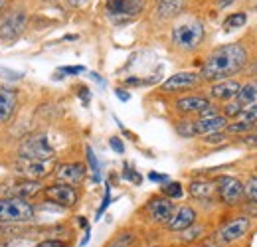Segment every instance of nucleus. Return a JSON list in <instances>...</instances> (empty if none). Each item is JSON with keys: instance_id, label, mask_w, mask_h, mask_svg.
Listing matches in <instances>:
<instances>
[{"instance_id": "nucleus-2", "label": "nucleus", "mask_w": 257, "mask_h": 247, "mask_svg": "<svg viewBox=\"0 0 257 247\" xmlns=\"http://www.w3.org/2000/svg\"><path fill=\"white\" fill-rule=\"evenodd\" d=\"M206 38V30H204V24L192 20V22H184V24H178L174 26L172 30V42L176 48L180 50H196Z\"/></svg>"}, {"instance_id": "nucleus-41", "label": "nucleus", "mask_w": 257, "mask_h": 247, "mask_svg": "<svg viewBox=\"0 0 257 247\" xmlns=\"http://www.w3.org/2000/svg\"><path fill=\"white\" fill-rule=\"evenodd\" d=\"M79 97L83 99V103H89V91H87V87H79Z\"/></svg>"}, {"instance_id": "nucleus-30", "label": "nucleus", "mask_w": 257, "mask_h": 247, "mask_svg": "<svg viewBox=\"0 0 257 247\" xmlns=\"http://www.w3.org/2000/svg\"><path fill=\"white\" fill-rule=\"evenodd\" d=\"M243 109V105H239L237 101H233V103H227L224 107V117L225 119H233V117H237L239 115V111Z\"/></svg>"}, {"instance_id": "nucleus-1", "label": "nucleus", "mask_w": 257, "mask_h": 247, "mask_svg": "<svg viewBox=\"0 0 257 247\" xmlns=\"http://www.w3.org/2000/svg\"><path fill=\"white\" fill-rule=\"evenodd\" d=\"M247 63V52L241 44H225L216 48L202 65L200 77L206 81H224L239 73Z\"/></svg>"}, {"instance_id": "nucleus-23", "label": "nucleus", "mask_w": 257, "mask_h": 247, "mask_svg": "<svg viewBox=\"0 0 257 247\" xmlns=\"http://www.w3.org/2000/svg\"><path fill=\"white\" fill-rule=\"evenodd\" d=\"M237 121H241V123H251L255 125L257 123V103H251V105H245L241 111H239V115L235 117Z\"/></svg>"}, {"instance_id": "nucleus-48", "label": "nucleus", "mask_w": 257, "mask_h": 247, "mask_svg": "<svg viewBox=\"0 0 257 247\" xmlns=\"http://www.w3.org/2000/svg\"><path fill=\"white\" fill-rule=\"evenodd\" d=\"M200 247H212V245H200Z\"/></svg>"}, {"instance_id": "nucleus-19", "label": "nucleus", "mask_w": 257, "mask_h": 247, "mask_svg": "<svg viewBox=\"0 0 257 247\" xmlns=\"http://www.w3.org/2000/svg\"><path fill=\"white\" fill-rule=\"evenodd\" d=\"M239 83L233 81V79H224V81H216L212 87H210V95L214 99H222V101H227V99H233L237 91H239Z\"/></svg>"}, {"instance_id": "nucleus-11", "label": "nucleus", "mask_w": 257, "mask_h": 247, "mask_svg": "<svg viewBox=\"0 0 257 247\" xmlns=\"http://www.w3.org/2000/svg\"><path fill=\"white\" fill-rule=\"evenodd\" d=\"M249 229V219L247 217H237V219H231L229 223H225L224 227H220L218 231V239L222 243H233L237 239H241Z\"/></svg>"}, {"instance_id": "nucleus-10", "label": "nucleus", "mask_w": 257, "mask_h": 247, "mask_svg": "<svg viewBox=\"0 0 257 247\" xmlns=\"http://www.w3.org/2000/svg\"><path fill=\"white\" fill-rule=\"evenodd\" d=\"M200 81H202L200 73H194V71H180V73H174L172 77H168L161 85V89L164 93L182 91V89H190L194 85H198Z\"/></svg>"}, {"instance_id": "nucleus-33", "label": "nucleus", "mask_w": 257, "mask_h": 247, "mask_svg": "<svg viewBox=\"0 0 257 247\" xmlns=\"http://www.w3.org/2000/svg\"><path fill=\"white\" fill-rule=\"evenodd\" d=\"M109 147H111L117 155H123V153H125V145H123V141H121L119 137H111V139H109Z\"/></svg>"}, {"instance_id": "nucleus-35", "label": "nucleus", "mask_w": 257, "mask_h": 247, "mask_svg": "<svg viewBox=\"0 0 257 247\" xmlns=\"http://www.w3.org/2000/svg\"><path fill=\"white\" fill-rule=\"evenodd\" d=\"M109 204H111V188L107 186V188H105V198H103V204H101V208L97 210V216H95L97 219L103 216V212L107 210V206H109Z\"/></svg>"}, {"instance_id": "nucleus-40", "label": "nucleus", "mask_w": 257, "mask_h": 247, "mask_svg": "<svg viewBox=\"0 0 257 247\" xmlns=\"http://www.w3.org/2000/svg\"><path fill=\"white\" fill-rule=\"evenodd\" d=\"M245 145H249V147H257V133L255 135H247V137H243L241 139Z\"/></svg>"}, {"instance_id": "nucleus-39", "label": "nucleus", "mask_w": 257, "mask_h": 247, "mask_svg": "<svg viewBox=\"0 0 257 247\" xmlns=\"http://www.w3.org/2000/svg\"><path fill=\"white\" fill-rule=\"evenodd\" d=\"M149 178H151L153 182H168V176H166V174H159V172H151Z\"/></svg>"}, {"instance_id": "nucleus-3", "label": "nucleus", "mask_w": 257, "mask_h": 247, "mask_svg": "<svg viewBox=\"0 0 257 247\" xmlns=\"http://www.w3.org/2000/svg\"><path fill=\"white\" fill-rule=\"evenodd\" d=\"M34 217V208L20 198H2L0 200V223H22Z\"/></svg>"}, {"instance_id": "nucleus-32", "label": "nucleus", "mask_w": 257, "mask_h": 247, "mask_svg": "<svg viewBox=\"0 0 257 247\" xmlns=\"http://www.w3.org/2000/svg\"><path fill=\"white\" fill-rule=\"evenodd\" d=\"M131 243H133V235H128V233H123V235H119L113 243L109 247H131Z\"/></svg>"}, {"instance_id": "nucleus-4", "label": "nucleus", "mask_w": 257, "mask_h": 247, "mask_svg": "<svg viewBox=\"0 0 257 247\" xmlns=\"http://www.w3.org/2000/svg\"><path fill=\"white\" fill-rule=\"evenodd\" d=\"M26 24H28V16L24 10H12L8 14L2 16L0 20V40L12 44L14 40H18L24 30H26Z\"/></svg>"}, {"instance_id": "nucleus-13", "label": "nucleus", "mask_w": 257, "mask_h": 247, "mask_svg": "<svg viewBox=\"0 0 257 247\" xmlns=\"http://www.w3.org/2000/svg\"><path fill=\"white\" fill-rule=\"evenodd\" d=\"M147 212H149V216L153 217L155 221H159V223H168L172 214H174V204H172L168 198H153V200L147 204Z\"/></svg>"}, {"instance_id": "nucleus-20", "label": "nucleus", "mask_w": 257, "mask_h": 247, "mask_svg": "<svg viewBox=\"0 0 257 247\" xmlns=\"http://www.w3.org/2000/svg\"><path fill=\"white\" fill-rule=\"evenodd\" d=\"M190 194L198 200H210L216 194V182L210 180H194L190 184Z\"/></svg>"}, {"instance_id": "nucleus-45", "label": "nucleus", "mask_w": 257, "mask_h": 247, "mask_svg": "<svg viewBox=\"0 0 257 247\" xmlns=\"http://www.w3.org/2000/svg\"><path fill=\"white\" fill-rule=\"evenodd\" d=\"M8 2H10V0H0V14H4V12H6V6H8Z\"/></svg>"}, {"instance_id": "nucleus-8", "label": "nucleus", "mask_w": 257, "mask_h": 247, "mask_svg": "<svg viewBox=\"0 0 257 247\" xmlns=\"http://www.w3.org/2000/svg\"><path fill=\"white\" fill-rule=\"evenodd\" d=\"M176 109L180 113H198L200 117H206V115H214L216 111L212 109L210 101L206 97H200V95H188V97H182L176 101Z\"/></svg>"}, {"instance_id": "nucleus-21", "label": "nucleus", "mask_w": 257, "mask_h": 247, "mask_svg": "<svg viewBox=\"0 0 257 247\" xmlns=\"http://www.w3.org/2000/svg\"><path fill=\"white\" fill-rule=\"evenodd\" d=\"M186 0H159V16L161 18H174L182 12Z\"/></svg>"}, {"instance_id": "nucleus-34", "label": "nucleus", "mask_w": 257, "mask_h": 247, "mask_svg": "<svg viewBox=\"0 0 257 247\" xmlns=\"http://www.w3.org/2000/svg\"><path fill=\"white\" fill-rule=\"evenodd\" d=\"M123 176H125L127 180H131V182H135V184H141V174H137L135 170H131L128 164L123 166Z\"/></svg>"}, {"instance_id": "nucleus-12", "label": "nucleus", "mask_w": 257, "mask_h": 247, "mask_svg": "<svg viewBox=\"0 0 257 247\" xmlns=\"http://www.w3.org/2000/svg\"><path fill=\"white\" fill-rule=\"evenodd\" d=\"M56 178L62 184L75 186L79 182H83L85 178V166L81 162H67V164H60L56 168Z\"/></svg>"}, {"instance_id": "nucleus-38", "label": "nucleus", "mask_w": 257, "mask_h": 247, "mask_svg": "<svg viewBox=\"0 0 257 247\" xmlns=\"http://www.w3.org/2000/svg\"><path fill=\"white\" fill-rule=\"evenodd\" d=\"M36 247H65V243L58 241V239H46V241H40Z\"/></svg>"}, {"instance_id": "nucleus-46", "label": "nucleus", "mask_w": 257, "mask_h": 247, "mask_svg": "<svg viewBox=\"0 0 257 247\" xmlns=\"http://www.w3.org/2000/svg\"><path fill=\"white\" fill-rule=\"evenodd\" d=\"M89 75H91V79H95L97 83H101V85H105V81H103V79H101V77H99V75H97L95 71H93V73H89Z\"/></svg>"}, {"instance_id": "nucleus-7", "label": "nucleus", "mask_w": 257, "mask_h": 247, "mask_svg": "<svg viewBox=\"0 0 257 247\" xmlns=\"http://www.w3.org/2000/svg\"><path fill=\"white\" fill-rule=\"evenodd\" d=\"M216 192H218V196L222 198L224 204H235L245 194L243 184L235 176H220L216 180Z\"/></svg>"}, {"instance_id": "nucleus-15", "label": "nucleus", "mask_w": 257, "mask_h": 247, "mask_svg": "<svg viewBox=\"0 0 257 247\" xmlns=\"http://www.w3.org/2000/svg\"><path fill=\"white\" fill-rule=\"evenodd\" d=\"M225 125H227V119L224 115L214 113V115H206V117H200L198 121H194V131H196V135L206 137V135L224 131Z\"/></svg>"}, {"instance_id": "nucleus-43", "label": "nucleus", "mask_w": 257, "mask_h": 247, "mask_svg": "<svg viewBox=\"0 0 257 247\" xmlns=\"http://www.w3.org/2000/svg\"><path fill=\"white\" fill-rule=\"evenodd\" d=\"M71 6H75V8H81V6H85L89 0H67Z\"/></svg>"}, {"instance_id": "nucleus-44", "label": "nucleus", "mask_w": 257, "mask_h": 247, "mask_svg": "<svg viewBox=\"0 0 257 247\" xmlns=\"http://www.w3.org/2000/svg\"><path fill=\"white\" fill-rule=\"evenodd\" d=\"M231 2H235V0H216V4H218V8H225V6H229Z\"/></svg>"}, {"instance_id": "nucleus-14", "label": "nucleus", "mask_w": 257, "mask_h": 247, "mask_svg": "<svg viewBox=\"0 0 257 247\" xmlns=\"http://www.w3.org/2000/svg\"><path fill=\"white\" fill-rule=\"evenodd\" d=\"M16 172L30 178V180H40L50 172V164H48V160H28V158H24L16 164Z\"/></svg>"}, {"instance_id": "nucleus-26", "label": "nucleus", "mask_w": 257, "mask_h": 247, "mask_svg": "<svg viewBox=\"0 0 257 247\" xmlns=\"http://www.w3.org/2000/svg\"><path fill=\"white\" fill-rule=\"evenodd\" d=\"M162 192H164L166 198H170V200H178V198H182V194H184L182 184H178V182H166V184L162 186Z\"/></svg>"}, {"instance_id": "nucleus-22", "label": "nucleus", "mask_w": 257, "mask_h": 247, "mask_svg": "<svg viewBox=\"0 0 257 247\" xmlns=\"http://www.w3.org/2000/svg\"><path fill=\"white\" fill-rule=\"evenodd\" d=\"M235 101L239 105H251V103H257V81H249L245 85L239 87V91L235 95Z\"/></svg>"}, {"instance_id": "nucleus-49", "label": "nucleus", "mask_w": 257, "mask_h": 247, "mask_svg": "<svg viewBox=\"0 0 257 247\" xmlns=\"http://www.w3.org/2000/svg\"><path fill=\"white\" fill-rule=\"evenodd\" d=\"M255 129H257V123H255Z\"/></svg>"}, {"instance_id": "nucleus-28", "label": "nucleus", "mask_w": 257, "mask_h": 247, "mask_svg": "<svg viewBox=\"0 0 257 247\" xmlns=\"http://www.w3.org/2000/svg\"><path fill=\"white\" fill-rule=\"evenodd\" d=\"M255 125H251V123H241V121H235V123H229V125H225V131L227 133H245V131H251Z\"/></svg>"}, {"instance_id": "nucleus-17", "label": "nucleus", "mask_w": 257, "mask_h": 247, "mask_svg": "<svg viewBox=\"0 0 257 247\" xmlns=\"http://www.w3.org/2000/svg\"><path fill=\"white\" fill-rule=\"evenodd\" d=\"M16 105H18V93L8 87H0V123L12 119Z\"/></svg>"}, {"instance_id": "nucleus-5", "label": "nucleus", "mask_w": 257, "mask_h": 247, "mask_svg": "<svg viewBox=\"0 0 257 247\" xmlns=\"http://www.w3.org/2000/svg\"><path fill=\"white\" fill-rule=\"evenodd\" d=\"M20 155L22 158H28V160H50L56 155V151L48 143V137L38 133V135H30L20 145Z\"/></svg>"}, {"instance_id": "nucleus-37", "label": "nucleus", "mask_w": 257, "mask_h": 247, "mask_svg": "<svg viewBox=\"0 0 257 247\" xmlns=\"http://www.w3.org/2000/svg\"><path fill=\"white\" fill-rule=\"evenodd\" d=\"M225 137H224V133H222V131H220V133H212V135H206V137H204V141H206V143H222Z\"/></svg>"}, {"instance_id": "nucleus-24", "label": "nucleus", "mask_w": 257, "mask_h": 247, "mask_svg": "<svg viewBox=\"0 0 257 247\" xmlns=\"http://www.w3.org/2000/svg\"><path fill=\"white\" fill-rule=\"evenodd\" d=\"M85 155H87V164H89V168H91V172H93V180L99 182V180H101L99 158H97V155L93 153V149H91V147H87V149H85Z\"/></svg>"}, {"instance_id": "nucleus-29", "label": "nucleus", "mask_w": 257, "mask_h": 247, "mask_svg": "<svg viewBox=\"0 0 257 247\" xmlns=\"http://www.w3.org/2000/svg\"><path fill=\"white\" fill-rule=\"evenodd\" d=\"M243 192L251 202H257V176L249 178L247 184H243Z\"/></svg>"}, {"instance_id": "nucleus-25", "label": "nucleus", "mask_w": 257, "mask_h": 247, "mask_svg": "<svg viewBox=\"0 0 257 247\" xmlns=\"http://www.w3.org/2000/svg\"><path fill=\"white\" fill-rule=\"evenodd\" d=\"M245 22H247V16L243 14V12H237V14H231V16H227L224 22V26L227 30H233V28H241V26H245Z\"/></svg>"}, {"instance_id": "nucleus-31", "label": "nucleus", "mask_w": 257, "mask_h": 247, "mask_svg": "<svg viewBox=\"0 0 257 247\" xmlns=\"http://www.w3.org/2000/svg\"><path fill=\"white\" fill-rule=\"evenodd\" d=\"M0 77L16 81V79H22V77H24V73H22V71H16V69H6V67H0Z\"/></svg>"}, {"instance_id": "nucleus-42", "label": "nucleus", "mask_w": 257, "mask_h": 247, "mask_svg": "<svg viewBox=\"0 0 257 247\" xmlns=\"http://www.w3.org/2000/svg\"><path fill=\"white\" fill-rule=\"evenodd\" d=\"M115 95H117L121 101H128V99H131V95H128L127 91H123V89H115Z\"/></svg>"}, {"instance_id": "nucleus-6", "label": "nucleus", "mask_w": 257, "mask_h": 247, "mask_svg": "<svg viewBox=\"0 0 257 247\" xmlns=\"http://www.w3.org/2000/svg\"><path fill=\"white\" fill-rule=\"evenodd\" d=\"M44 196H46L48 202H52V204H56V206H60V208H71V206H75L77 200H79V194H77L75 186L62 184V182H60V184L48 186V188L44 190Z\"/></svg>"}, {"instance_id": "nucleus-18", "label": "nucleus", "mask_w": 257, "mask_h": 247, "mask_svg": "<svg viewBox=\"0 0 257 247\" xmlns=\"http://www.w3.org/2000/svg\"><path fill=\"white\" fill-rule=\"evenodd\" d=\"M42 184H38V180H24V182H14L12 186L6 188L8 198H20V200H28L40 192Z\"/></svg>"}, {"instance_id": "nucleus-27", "label": "nucleus", "mask_w": 257, "mask_h": 247, "mask_svg": "<svg viewBox=\"0 0 257 247\" xmlns=\"http://www.w3.org/2000/svg\"><path fill=\"white\" fill-rule=\"evenodd\" d=\"M178 135L184 137V139H190V137H196V131H194V121H182V123L176 127Z\"/></svg>"}, {"instance_id": "nucleus-16", "label": "nucleus", "mask_w": 257, "mask_h": 247, "mask_svg": "<svg viewBox=\"0 0 257 247\" xmlns=\"http://www.w3.org/2000/svg\"><path fill=\"white\" fill-rule=\"evenodd\" d=\"M196 221V212L190 206H182L178 210H174V214L168 221V229L172 231H184L188 227H192V223Z\"/></svg>"}, {"instance_id": "nucleus-9", "label": "nucleus", "mask_w": 257, "mask_h": 247, "mask_svg": "<svg viewBox=\"0 0 257 247\" xmlns=\"http://www.w3.org/2000/svg\"><path fill=\"white\" fill-rule=\"evenodd\" d=\"M145 0H107V12L113 18H133L141 14Z\"/></svg>"}, {"instance_id": "nucleus-36", "label": "nucleus", "mask_w": 257, "mask_h": 247, "mask_svg": "<svg viewBox=\"0 0 257 247\" xmlns=\"http://www.w3.org/2000/svg\"><path fill=\"white\" fill-rule=\"evenodd\" d=\"M85 67L83 65H64L60 67V73H67V75H77V73H83Z\"/></svg>"}, {"instance_id": "nucleus-47", "label": "nucleus", "mask_w": 257, "mask_h": 247, "mask_svg": "<svg viewBox=\"0 0 257 247\" xmlns=\"http://www.w3.org/2000/svg\"><path fill=\"white\" fill-rule=\"evenodd\" d=\"M87 241H89V229H87V233L83 235V239H81V243H79V245L83 247V245H85V243H87Z\"/></svg>"}]
</instances>
